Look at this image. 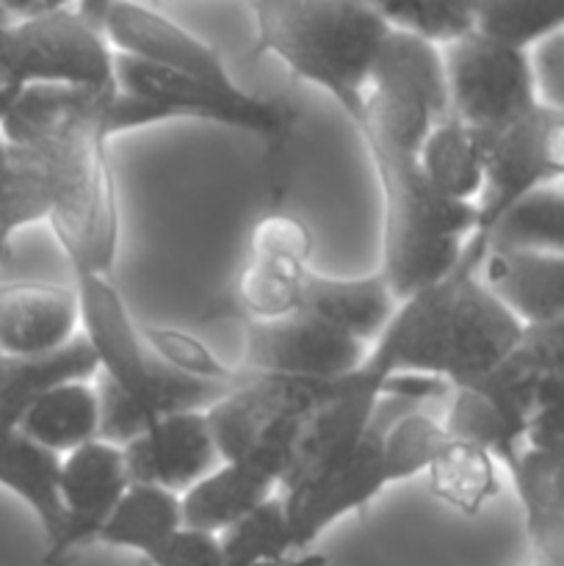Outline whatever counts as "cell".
<instances>
[{
	"instance_id": "obj_26",
	"label": "cell",
	"mask_w": 564,
	"mask_h": 566,
	"mask_svg": "<svg viewBox=\"0 0 564 566\" xmlns=\"http://www.w3.org/2000/svg\"><path fill=\"white\" fill-rule=\"evenodd\" d=\"M448 437V434H446ZM498 459L470 442L448 437L426 470V486L431 497L462 517L484 512L501 492Z\"/></svg>"
},
{
	"instance_id": "obj_6",
	"label": "cell",
	"mask_w": 564,
	"mask_h": 566,
	"mask_svg": "<svg viewBox=\"0 0 564 566\" xmlns=\"http://www.w3.org/2000/svg\"><path fill=\"white\" fill-rule=\"evenodd\" d=\"M116 92L111 99V130H138L164 122H210L260 138H280L291 127V108L247 88H219L197 77L142 64L127 55L114 59Z\"/></svg>"
},
{
	"instance_id": "obj_8",
	"label": "cell",
	"mask_w": 564,
	"mask_h": 566,
	"mask_svg": "<svg viewBox=\"0 0 564 566\" xmlns=\"http://www.w3.org/2000/svg\"><path fill=\"white\" fill-rule=\"evenodd\" d=\"M484 144L487 182L476 205V230L464 247L459 271L473 274L484 254L492 227L523 199L547 188L564 186V114L536 108L518 125L492 136H481Z\"/></svg>"
},
{
	"instance_id": "obj_27",
	"label": "cell",
	"mask_w": 564,
	"mask_h": 566,
	"mask_svg": "<svg viewBox=\"0 0 564 566\" xmlns=\"http://www.w3.org/2000/svg\"><path fill=\"white\" fill-rule=\"evenodd\" d=\"M476 31L531 53L556 33H564V3L558 0H481Z\"/></svg>"
},
{
	"instance_id": "obj_17",
	"label": "cell",
	"mask_w": 564,
	"mask_h": 566,
	"mask_svg": "<svg viewBox=\"0 0 564 566\" xmlns=\"http://www.w3.org/2000/svg\"><path fill=\"white\" fill-rule=\"evenodd\" d=\"M81 335L75 287L20 282L0 285V354L36 357L70 346Z\"/></svg>"
},
{
	"instance_id": "obj_22",
	"label": "cell",
	"mask_w": 564,
	"mask_h": 566,
	"mask_svg": "<svg viewBox=\"0 0 564 566\" xmlns=\"http://www.w3.org/2000/svg\"><path fill=\"white\" fill-rule=\"evenodd\" d=\"M0 486L20 497L42 525L44 547L55 542L61 512V457L28 440L20 429L0 431Z\"/></svg>"
},
{
	"instance_id": "obj_25",
	"label": "cell",
	"mask_w": 564,
	"mask_h": 566,
	"mask_svg": "<svg viewBox=\"0 0 564 566\" xmlns=\"http://www.w3.org/2000/svg\"><path fill=\"white\" fill-rule=\"evenodd\" d=\"M182 528L180 495L160 486L130 484L97 534V545L138 553L149 562Z\"/></svg>"
},
{
	"instance_id": "obj_28",
	"label": "cell",
	"mask_w": 564,
	"mask_h": 566,
	"mask_svg": "<svg viewBox=\"0 0 564 566\" xmlns=\"http://www.w3.org/2000/svg\"><path fill=\"white\" fill-rule=\"evenodd\" d=\"M487 249H534L564 254V186L514 205L487 235Z\"/></svg>"
},
{
	"instance_id": "obj_20",
	"label": "cell",
	"mask_w": 564,
	"mask_h": 566,
	"mask_svg": "<svg viewBox=\"0 0 564 566\" xmlns=\"http://www.w3.org/2000/svg\"><path fill=\"white\" fill-rule=\"evenodd\" d=\"M274 495H280L274 475L252 464L221 462L180 495L182 528L224 536Z\"/></svg>"
},
{
	"instance_id": "obj_33",
	"label": "cell",
	"mask_w": 564,
	"mask_h": 566,
	"mask_svg": "<svg viewBox=\"0 0 564 566\" xmlns=\"http://www.w3.org/2000/svg\"><path fill=\"white\" fill-rule=\"evenodd\" d=\"M523 448L564 462V376H545L536 387V403L525 423Z\"/></svg>"
},
{
	"instance_id": "obj_1",
	"label": "cell",
	"mask_w": 564,
	"mask_h": 566,
	"mask_svg": "<svg viewBox=\"0 0 564 566\" xmlns=\"http://www.w3.org/2000/svg\"><path fill=\"white\" fill-rule=\"evenodd\" d=\"M111 92L0 88V138L36 155L50 230L72 271L111 276L119 254V193L111 169Z\"/></svg>"
},
{
	"instance_id": "obj_7",
	"label": "cell",
	"mask_w": 564,
	"mask_h": 566,
	"mask_svg": "<svg viewBox=\"0 0 564 566\" xmlns=\"http://www.w3.org/2000/svg\"><path fill=\"white\" fill-rule=\"evenodd\" d=\"M332 381H293L252 376L208 409L221 462H241L285 479L310 415L330 396Z\"/></svg>"
},
{
	"instance_id": "obj_13",
	"label": "cell",
	"mask_w": 564,
	"mask_h": 566,
	"mask_svg": "<svg viewBox=\"0 0 564 566\" xmlns=\"http://www.w3.org/2000/svg\"><path fill=\"white\" fill-rule=\"evenodd\" d=\"M105 39L116 55L177 75L197 77L219 88H241L219 50L153 6L108 3Z\"/></svg>"
},
{
	"instance_id": "obj_19",
	"label": "cell",
	"mask_w": 564,
	"mask_h": 566,
	"mask_svg": "<svg viewBox=\"0 0 564 566\" xmlns=\"http://www.w3.org/2000/svg\"><path fill=\"white\" fill-rule=\"evenodd\" d=\"M506 473L523 509L529 566H564V462L523 448Z\"/></svg>"
},
{
	"instance_id": "obj_16",
	"label": "cell",
	"mask_w": 564,
	"mask_h": 566,
	"mask_svg": "<svg viewBox=\"0 0 564 566\" xmlns=\"http://www.w3.org/2000/svg\"><path fill=\"white\" fill-rule=\"evenodd\" d=\"M473 274L525 329L564 318V254L487 249Z\"/></svg>"
},
{
	"instance_id": "obj_30",
	"label": "cell",
	"mask_w": 564,
	"mask_h": 566,
	"mask_svg": "<svg viewBox=\"0 0 564 566\" xmlns=\"http://www.w3.org/2000/svg\"><path fill=\"white\" fill-rule=\"evenodd\" d=\"M393 31L448 48L476 31V3L459 0H429V3H376Z\"/></svg>"
},
{
	"instance_id": "obj_32",
	"label": "cell",
	"mask_w": 564,
	"mask_h": 566,
	"mask_svg": "<svg viewBox=\"0 0 564 566\" xmlns=\"http://www.w3.org/2000/svg\"><path fill=\"white\" fill-rule=\"evenodd\" d=\"M492 376L531 387L540 385L545 376H564V318L525 329L512 357Z\"/></svg>"
},
{
	"instance_id": "obj_23",
	"label": "cell",
	"mask_w": 564,
	"mask_h": 566,
	"mask_svg": "<svg viewBox=\"0 0 564 566\" xmlns=\"http://www.w3.org/2000/svg\"><path fill=\"white\" fill-rule=\"evenodd\" d=\"M418 164L437 193L459 205H479L487 182L484 144L453 116L437 122L418 153Z\"/></svg>"
},
{
	"instance_id": "obj_24",
	"label": "cell",
	"mask_w": 564,
	"mask_h": 566,
	"mask_svg": "<svg viewBox=\"0 0 564 566\" xmlns=\"http://www.w3.org/2000/svg\"><path fill=\"white\" fill-rule=\"evenodd\" d=\"M100 418H103V409H100L97 385L70 381L39 398L22 415L17 429L28 440L64 459L66 453L100 440Z\"/></svg>"
},
{
	"instance_id": "obj_3",
	"label": "cell",
	"mask_w": 564,
	"mask_h": 566,
	"mask_svg": "<svg viewBox=\"0 0 564 566\" xmlns=\"http://www.w3.org/2000/svg\"><path fill=\"white\" fill-rule=\"evenodd\" d=\"M440 420L415 403L385 396L363 440L318 479L280 492L296 553L310 551L348 514L365 512L387 486L426 475L446 442Z\"/></svg>"
},
{
	"instance_id": "obj_18",
	"label": "cell",
	"mask_w": 564,
	"mask_h": 566,
	"mask_svg": "<svg viewBox=\"0 0 564 566\" xmlns=\"http://www.w3.org/2000/svg\"><path fill=\"white\" fill-rule=\"evenodd\" d=\"M396 307V293L379 271L365 276H324L310 271L296 313L370 346L390 324Z\"/></svg>"
},
{
	"instance_id": "obj_38",
	"label": "cell",
	"mask_w": 564,
	"mask_h": 566,
	"mask_svg": "<svg viewBox=\"0 0 564 566\" xmlns=\"http://www.w3.org/2000/svg\"><path fill=\"white\" fill-rule=\"evenodd\" d=\"M291 566H321V558H296Z\"/></svg>"
},
{
	"instance_id": "obj_34",
	"label": "cell",
	"mask_w": 564,
	"mask_h": 566,
	"mask_svg": "<svg viewBox=\"0 0 564 566\" xmlns=\"http://www.w3.org/2000/svg\"><path fill=\"white\" fill-rule=\"evenodd\" d=\"M149 566H224L221 536L180 528L149 558Z\"/></svg>"
},
{
	"instance_id": "obj_21",
	"label": "cell",
	"mask_w": 564,
	"mask_h": 566,
	"mask_svg": "<svg viewBox=\"0 0 564 566\" xmlns=\"http://www.w3.org/2000/svg\"><path fill=\"white\" fill-rule=\"evenodd\" d=\"M97 359L81 335L70 346L36 357L0 354V431L17 429L22 415L42 396L70 381H92Z\"/></svg>"
},
{
	"instance_id": "obj_14",
	"label": "cell",
	"mask_w": 564,
	"mask_h": 566,
	"mask_svg": "<svg viewBox=\"0 0 564 566\" xmlns=\"http://www.w3.org/2000/svg\"><path fill=\"white\" fill-rule=\"evenodd\" d=\"M122 451L130 484L160 486L175 495L188 492L221 464L205 412H182L158 420L136 440L122 446Z\"/></svg>"
},
{
	"instance_id": "obj_5",
	"label": "cell",
	"mask_w": 564,
	"mask_h": 566,
	"mask_svg": "<svg viewBox=\"0 0 564 566\" xmlns=\"http://www.w3.org/2000/svg\"><path fill=\"white\" fill-rule=\"evenodd\" d=\"M108 39L64 3H0V88H116Z\"/></svg>"
},
{
	"instance_id": "obj_39",
	"label": "cell",
	"mask_w": 564,
	"mask_h": 566,
	"mask_svg": "<svg viewBox=\"0 0 564 566\" xmlns=\"http://www.w3.org/2000/svg\"><path fill=\"white\" fill-rule=\"evenodd\" d=\"M293 562H296V558H293ZM291 564H285V566H291ZM224 566H280V564H224Z\"/></svg>"
},
{
	"instance_id": "obj_12",
	"label": "cell",
	"mask_w": 564,
	"mask_h": 566,
	"mask_svg": "<svg viewBox=\"0 0 564 566\" xmlns=\"http://www.w3.org/2000/svg\"><path fill=\"white\" fill-rule=\"evenodd\" d=\"M130 486L125 451L94 440L61 459V523L59 536L44 547V564L61 566L77 551L97 545V534Z\"/></svg>"
},
{
	"instance_id": "obj_15",
	"label": "cell",
	"mask_w": 564,
	"mask_h": 566,
	"mask_svg": "<svg viewBox=\"0 0 564 566\" xmlns=\"http://www.w3.org/2000/svg\"><path fill=\"white\" fill-rule=\"evenodd\" d=\"M534 403V390L487 379L470 387H451L440 423L451 440L470 442L506 468L523 451L525 423Z\"/></svg>"
},
{
	"instance_id": "obj_31",
	"label": "cell",
	"mask_w": 564,
	"mask_h": 566,
	"mask_svg": "<svg viewBox=\"0 0 564 566\" xmlns=\"http://www.w3.org/2000/svg\"><path fill=\"white\" fill-rule=\"evenodd\" d=\"M142 335L144 340H147L149 352H153L160 363L169 365L171 370H177V374L224 387H238L247 379V374H243L241 368H230V365L221 363V359L216 357L197 335H191V332L175 329V326L144 324Z\"/></svg>"
},
{
	"instance_id": "obj_11",
	"label": "cell",
	"mask_w": 564,
	"mask_h": 566,
	"mask_svg": "<svg viewBox=\"0 0 564 566\" xmlns=\"http://www.w3.org/2000/svg\"><path fill=\"white\" fill-rule=\"evenodd\" d=\"M313 232L291 213L258 219L238 271L236 296L247 321H274L291 315L302 302L313 258Z\"/></svg>"
},
{
	"instance_id": "obj_9",
	"label": "cell",
	"mask_w": 564,
	"mask_h": 566,
	"mask_svg": "<svg viewBox=\"0 0 564 566\" xmlns=\"http://www.w3.org/2000/svg\"><path fill=\"white\" fill-rule=\"evenodd\" d=\"M448 108L479 136L518 125L540 108L531 53L473 31L442 48Z\"/></svg>"
},
{
	"instance_id": "obj_4",
	"label": "cell",
	"mask_w": 564,
	"mask_h": 566,
	"mask_svg": "<svg viewBox=\"0 0 564 566\" xmlns=\"http://www.w3.org/2000/svg\"><path fill=\"white\" fill-rule=\"evenodd\" d=\"M382 193V265L398 302L459 269L476 230V205H459L429 186L418 153L368 147Z\"/></svg>"
},
{
	"instance_id": "obj_29",
	"label": "cell",
	"mask_w": 564,
	"mask_h": 566,
	"mask_svg": "<svg viewBox=\"0 0 564 566\" xmlns=\"http://www.w3.org/2000/svg\"><path fill=\"white\" fill-rule=\"evenodd\" d=\"M224 564H291L296 558L291 523L282 495L249 514L247 520L221 536Z\"/></svg>"
},
{
	"instance_id": "obj_37",
	"label": "cell",
	"mask_w": 564,
	"mask_h": 566,
	"mask_svg": "<svg viewBox=\"0 0 564 566\" xmlns=\"http://www.w3.org/2000/svg\"><path fill=\"white\" fill-rule=\"evenodd\" d=\"M9 238H6L3 235V232H0V263H3V260H6V254H9Z\"/></svg>"
},
{
	"instance_id": "obj_2",
	"label": "cell",
	"mask_w": 564,
	"mask_h": 566,
	"mask_svg": "<svg viewBox=\"0 0 564 566\" xmlns=\"http://www.w3.org/2000/svg\"><path fill=\"white\" fill-rule=\"evenodd\" d=\"M252 53L274 55L299 81L321 88L357 130L365 119L370 72L390 25L376 3L260 0L249 3Z\"/></svg>"
},
{
	"instance_id": "obj_36",
	"label": "cell",
	"mask_w": 564,
	"mask_h": 566,
	"mask_svg": "<svg viewBox=\"0 0 564 566\" xmlns=\"http://www.w3.org/2000/svg\"><path fill=\"white\" fill-rule=\"evenodd\" d=\"M6 186H9V144L0 138V210H3Z\"/></svg>"
},
{
	"instance_id": "obj_35",
	"label": "cell",
	"mask_w": 564,
	"mask_h": 566,
	"mask_svg": "<svg viewBox=\"0 0 564 566\" xmlns=\"http://www.w3.org/2000/svg\"><path fill=\"white\" fill-rule=\"evenodd\" d=\"M531 64H534L540 105L564 114V33H556L531 50Z\"/></svg>"
},
{
	"instance_id": "obj_10",
	"label": "cell",
	"mask_w": 564,
	"mask_h": 566,
	"mask_svg": "<svg viewBox=\"0 0 564 566\" xmlns=\"http://www.w3.org/2000/svg\"><path fill=\"white\" fill-rule=\"evenodd\" d=\"M238 368L252 376L293 381H337L359 370L368 357L365 343L341 335L304 313L274 321H247Z\"/></svg>"
}]
</instances>
